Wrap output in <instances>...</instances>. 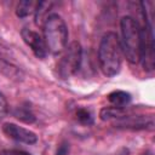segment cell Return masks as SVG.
Here are the masks:
<instances>
[{"instance_id":"obj_5","label":"cell","mask_w":155,"mask_h":155,"mask_svg":"<svg viewBox=\"0 0 155 155\" xmlns=\"http://www.w3.org/2000/svg\"><path fill=\"white\" fill-rule=\"evenodd\" d=\"M21 35H22L23 41L31 48L33 53L38 58L44 59L47 56L48 50L46 47L44 38L39 33H36V31H34L31 29H28V28H23L22 31H21Z\"/></svg>"},{"instance_id":"obj_15","label":"cell","mask_w":155,"mask_h":155,"mask_svg":"<svg viewBox=\"0 0 155 155\" xmlns=\"http://www.w3.org/2000/svg\"><path fill=\"white\" fill-rule=\"evenodd\" d=\"M8 111V105H7V101L4 97V94L0 92V119L4 117Z\"/></svg>"},{"instance_id":"obj_17","label":"cell","mask_w":155,"mask_h":155,"mask_svg":"<svg viewBox=\"0 0 155 155\" xmlns=\"http://www.w3.org/2000/svg\"><path fill=\"white\" fill-rule=\"evenodd\" d=\"M1 155H30L22 150H5L1 153Z\"/></svg>"},{"instance_id":"obj_18","label":"cell","mask_w":155,"mask_h":155,"mask_svg":"<svg viewBox=\"0 0 155 155\" xmlns=\"http://www.w3.org/2000/svg\"><path fill=\"white\" fill-rule=\"evenodd\" d=\"M143 155H153V153H150V151H147L145 154H143Z\"/></svg>"},{"instance_id":"obj_9","label":"cell","mask_w":155,"mask_h":155,"mask_svg":"<svg viewBox=\"0 0 155 155\" xmlns=\"http://www.w3.org/2000/svg\"><path fill=\"white\" fill-rule=\"evenodd\" d=\"M127 115L126 110L124 108H116V107H109V108H103L99 113V117L103 121H108V120H120L122 117H125Z\"/></svg>"},{"instance_id":"obj_14","label":"cell","mask_w":155,"mask_h":155,"mask_svg":"<svg viewBox=\"0 0 155 155\" xmlns=\"http://www.w3.org/2000/svg\"><path fill=\"white\" fill-rule=\"evenodd\" d=\"M15 115H16V117H18L19 120H22V121H24V122H33V121L35 120L34 115H33L28 109H25V108H18V109L16 110Z\"/></svg>"},{"instance_id":"obj_1","label":"cell","mask_w":155,"mask_h":155,"mask_svg":"<svg viewBox=\"0 0 155 155\" xmlns=\"http://www.w3.org/2000/svg\"><path fill=\"white\" fill-rule=\"evenodd\" d=\"M99 67L104 75L114 76L121 68V42L117 35L108 31L103 35L98 48Z\"/></svg>"},{"instance_id":"obj_2","label":"cell","mask_w":155,"mask_h":155,"mask_svg":"<svg viewBox=\"0 0 155 155\" xmlns=\"http://www.w3.org/2000/svg\"><path fill=\"white\" fill-rule=\"evenodd\" d=\"M121 36H122V46L124 54L126 59L136 64L140 62V50H142V28L138 22L130 17L125 16L120 22Z\"/></svg>"},{"instance_id":"obj_10","label":"cell","mask_w":155,"mask_h":155,"mask_svg":"<svg viewBox=\"0 0 155 155\" xmlns=\"http://www.w3.org/2000/svg\"><path fill=\"white\" fill-rule=\"evenodd\" d=\"M52 7V2L51 1H40L36 5L35 8V21L36 24H42L45 23V21L48 18L50 15H47V12L51 10Z\"/></svg>"},{"instance_id":"obj_11","label":"cell","mask_w":155,"mask_h":155,"mask_svg":"<svg viewBox=\"0 0 155 155\" xmlns=\"http://www.w3.org/2000/svg\"><path fill=\"white\" fill-rule=\"evenodd\" d=\"M36 5H38V2L29 1V0L21 1V2L17 5V8H16V15H17L18 17H21V18L28 17L29 15H31V13H34V12H35Z\"/></svg>"},{"instance_id":"obj_3","label":"cell","mask_w":155,"mask_h":155,"mask_svg":"<svg viewBox=\"0 0 155 155\" xmlns=\"http://www.w3.org/2000/svg\"><path fill=\"white\" fill-rule=\"evenodd\" d=\"M44 40L46 44L47 50L53 53L58 54L64 51L68 42V28L63 18L57 15L52 13L44 23Z\"/></svg>"},{"instance_id":"obj_13","label":"cell","mask_w":155,"mask_h":155,"mask_svg":"<svg viewBox=\"0 0 155 155\" xmlns=\"http://www.w3.org/2000/svg\"><path fill=\"white\" fill-rule=\"evenodd\" d=\"M76 117H78L79 122L82 124V125H87L88 126V125L93 124V116L87 109H84V108L79 109L76 111Z\"/></svg>"},{"instance_id":"obj_7","label":"cell","mask_w":155,"mask_h":155,"mask_svg":"<svg viewBox=\"0 0 155 155\" xmlns=\"http://www.w3.org/2000/svg\"><path fill=\"white\" fill-rule=\"evenodd\" d=\"M115 127L117 128H127V130H153L154 120L153 117H144V116H130L126 115L125 117L116 120Z\"/></svg>"},{"instance_id":"obj_16","label":"cell","mask_w":155,"mask_h":155,"mask_svg":"<svg viewBox=\"0 0 155 155\" xmlns=\"http://www.w3.org/2000/svg\"><path fill=\"white\" fill-rule=\"evenodd\" d=\"M68 153H69V144L63 143V144L59 145L56 155H68Z\"/></svg>"},{"instance_id":"obj_8","label":"cell","mask_w":155,"mask_h":155,"mask_svg":"<svg viewBox=\"0 0 155 155\" xmlns=\"http://www.w3.org/2000/svg\"><path fill=\"white\" fill-rule=\"evenodd\" d=\"M108 101L116 108H124L131 102V94L125 91H114L109 93Z\"/></svg>"},{"instance_id":"obj_12","label":"cell","mask_w":155,"mask_h":155,"mask_svg":"<svg viewBox=\"0 0 155 155\" xmlns=\"http://www.w3.org/2000/svg\"><path fill=\"white\" fill-rule=\"evenodd\" d=\"M0 73L11 79H19L22 76V73L17 67L7 63L6 61H4L1 58H0Z\"/></svg>"},{"instance_id":"obj_6","label":"cell","mask_w":155,"mask_h":155,"mask_svg":"<svg viewBox=\"0 0 155 155\" xmlns=\"http://www.w3.org/2000/svg\"><path fill=\"white\" fill-rule=\"evenodd\" d=\"M2 131L6 136H8L10 138L21 142V143H25V144H35L38 142V136L33 132L29 131L24 127H21L16 124H4L2 126Z\"/></svg>"},{"instance_id":"obj_4","label":"cell","mask_w":155,"mask_h":155,"mask_svg":"<svg viewBox=\"0 0 155 155\" xmlns=\"http://www.w3.org/2000/svg\"><path fill=\"white\" fill-rule=\"evenodd\" d=\"M82 48L78 41L70 42L63 51V54L58 63V71L63 79H68L74 75L81 64Z\"/></svg>"}]
</instances>
